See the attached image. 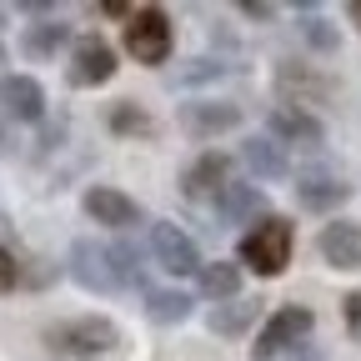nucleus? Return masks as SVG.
I'll use <instances>...</instances> for the list:
<instances>
[{
	"label": "nucleus",
	"instance_id": "f257e3e1",
	"mask_svg": "<svg viewBox=\"0 0 361 361\" xmlns=\"http://www.w3.org/2000/svg\"><path fill=\"white\" fill-rule=\"evenodd\" d=\"M121 346V326L111 316H75V322L45 326V351L61 361H101Z\"/></svg>",
	"mask_w": 361,
	"mask_h": 361
},
{
	"label": "nucleus",
	"instance_id": "f03ea898",
	"mask_svg": "<svg viewBox=\"0 0 361 361\" xmlns=\"http://www.w3.org/2000/svg\"><path fill=\"white\" fill-rule=\"evenodd\" d=\"M291 246H296L291 221H281V216H261L256 231L241 236V266L271 281V276H281V271L291 266Z\"/></svg>",
	"mask_w": 361,
	"mask_h": 361
},
{
	"label": "nucleus",
	"instance_id": "7ed1b4c3",
	"mask_svg": "<svg viewBox=\"0 0 361 361\" xmlns=\"http://www.w3.org/2000/svg\"><path fill=\"white\" fill-rule=\"evenodd\" d=\"M171 45H176V35H171L166 11H156V6L130 11V20H126V51L141 66H166L171 61Z\"/></svg>",
	"mask_w": 361,
	"mask_h": 361
},
{
	"label": "nucleus",
	"instance_id": "20e7f679",
	"mask_svg": "<svg viewBox=\"0 0 361 361\" xmlns=\"http://www.w3.org/2000/svg\"><path fill=\"white\" fill-rule=\"evenodd\" d=\"M311 326H316V316H311V306H296V301L276 306V311H271V322H266V326L256 331L251 361H271L276 351H286V346L306 341V336H311Z\"/></svg>",
	"mask_w": 361,
	"mask_h": 361
},
{
	"label": "nucleus",
	"instance_id": "39448f33",
	"mask_svg": "<svg viewBox=\"0 0 361 361\" xmlns=\"http://www.w3.org/2000/svg\"><path fill=\"white\" fill-rule=\"evenodd\" d=\"M111 75H116V51H111L106 35H80V40H71V71H66V80H71L75 90H96V85H106Z\"/></svg>",
	"mask_w": 361,
	"mask_h": 361
},
{
	"label": "nucleus",
	"instance_id": "423d86ee",
	"mask_svg": "<svg viewBox=\"0 0 361 361\" xmlns=\"http://www.w3.org/2000/svg\"><path fill=\"white\" fill-rule=\"evenodd\" d=\"M151 251H156L161 271H171V276H196V271H201L196 241L180 231L176 221H156V226H151Z\"/></svg>",
	"mask_w": 361,
	"mask_h": 361
},
{
	"label": "nucleus",
	"instance_id": "0eeeda50",
	"mask_svg": "<svg viewBox=\"0 0 361 361\" xmlns=\"http://www.w3.org/2000/svg\"><path fill=\"white\" fill-rule=\"evenodd\" d=\"M71 276L85 286V291H116L121 281H116V266H111V246H101V241H90V236H80L75 246H71Z\"/></svg>",
	"mask_w": 361,
	"mask_h": 361
},
{
	"label": "nucleus",
	"instance_id": "6e6552de",
	"mask_svg": "<svg viewBox=\"0 0 361 361\" xmlns=\"http://www.w3.org/2000/svg\"><path fill=\"white\" fill-rule=\"evenodd\" d=\"M241 126V106L231 101H186L180 106V130L191 141H216L221 130H236Z\"/></svg>",
	"mask_w": 361,
	"mask_h": 361
},
{
	"label": "nucleus",
	"instance_id": "1a4fd4ad",
	"mask_svg": "<svg viewBox=\"0 0 361 361\" xmlns=\"http://www.w3.org/2000/svg\"><path fill=\"white\" fill-rule=\"evenodd\" d=\"M266 126H271V141H276V146L322 151V141H326V126L316 121V116H306V111H286V106H271Z\"/></svg>",
	"mask_w": 361,
	"mask_h": 361
},
{
	"label": "nucleus",
	"instance_id": "9d476101",
	"mask_svg": "<svg viewBox=\"0 0 361 361\" xmlns=\"http://www.w3.org/2000/svg\"><path fill=\"white\" fill-rule=\"evenodd\" d=\"M0 116L20 121V126L45 121V90H40V80H30V75H0Z\"/></svg>",
	"mask_w": 361,
	"mask_h": 361
},
{
	"label": "nucleus",
	"instance_id": "9b49d317",
	"mask_svg": "<svg viewBox=\"0 0 361 361\" xmlns=\"http://www.w3.org/2000/svg\"><path fill=\"white\" fill-rule=\"evenodd\" d=\"M276 90H281V101H286V111L296 106H322L326 96H331V80L326 75H311L306 66H296V61H281L276 66Z\"/></svg>",
	"mask_w": 361,
	"mask_h": 361
},
{
	"label": "nucleus",
	"instance_id": "f8f14e48",
	"mask_svg": "<svg viewBox=\"0 0 361 361\" xmlns=\"http://www.w3.org/2000/svg\"><path fill=\"white\" fill-rule=\"evenodd\" d=\"M256 216H266V196L251 180H226L216 191V221L221 226H251Z\"/></svg>",
	"mask_w": 361,
	"mask_h": 361
},
{
	"label": "nucleus",
	"instance_id": "ddd939ff",
	"mask_svg": "<svg viewBox=\"0 0 361 361\" xmlns=\"http://www.w3.org/2000/svg\"><path fill=\"white\" fill-rule=\"evenodd\" d=\"M346 196H351V186H346V180H336L331 171H296V201H301L306 211L326 216V211H336Z\"/></svg>",
	"mask_w": 361,
	"mask_h": 361
},
{
	"label": "nucleus",
	"instance_id": "4468645a",
	"mask_svg": "<svg viewBox=\"0 0 361 361\" xmlns=\"http://www.w3.org/2000/svg\"><path fill=\"white\" fill-rule=\"evenodd\" d=\"M80 206H85V216L96 226H116V231H126V226L141 221V206H135L130 196H121V191H111V186H90L80 196Z\"/></svg>",
	"mask_w": 361,
	"mask_h": 361
},
{
	"label": "nucleus",
	"instance_id": "2eb2a0df",
	"mask_svg": "<svg viewBox=\"0 0 361 361\" xmlns=\"http://www.w3.org/2000/svg\"><path fill=\"white\" fill-rule=\"evenodd\" d=\"M322 256H326V266H336V271H356L361 266V221H331V226H322Z\"/></svg>",
	"mask_w": 361,
	"mask_h": 361
},
{
	"label": "nucleus",
	"instance_id": "dca6fc26",
	"mask_svg": "<svg viewBox=\"0 0 361 361\" xmlns=\"http://www.w3.org/2000/svg\"><path fill=\"white\" fill-rule=\"evenodd\" d=\"M231 180V156H221V151H206L186 176H180V191H186V201H216V191Z\"/></svg>",
	"mask_w": 361,
	"mask_h": 361
},
{
	"label": "nucleus",
	"instance_id": "f3484780",
	"mask_svg": "<svg viewBox=\"0 0 361 361\" xmlns=\"http://www.w3.org/2000/svg\"><path fill=\"white\" fill-rule=\"evenodd\" d=\"M241 161L256 171V180H281V176H291V166H286V151L271 141V135H251V141L241 146Z\"/></svg>",
	"mask_w": 361,
	"mask_h": 361
},
{
	"label": "nucleus",
	"instance_id": "a211bd4d",
	"mask_svg": "<svg viewBox=\"0 0 361 361\" xmlns=\"http://www.w3.org/2000/svg\"><path fill=\"white\" fill-rule=\"evenodd\" d=\"M66 45H71L66 20H40V25H25V35H20V51L30 61H56V51H66Z\"/></svg>",
	"mask_w": 361,
	"mask_h": 361
},
{
	"label": "nucleus",
	"instance_id": "6ab92c4d",
	"mask_svg": "<svg viewBox=\"0 0 361 361\" xmlns=\"http://www.w3.org/2000/svg\"><path fill=\"white\" fill-rule=\"evenodd\" d=\"M256 316H261V301H231V306H216L206 316V326H211V336H241L256 326Z\"/></svg>",
	"mask_w": 361,
	"mask_h": 361
},
{
	"label": "nucleus",
	"instance_id": "aec40b11",
	"mask_svg": "<svg viewBox=\"0 0 361 361\" xmlns=\"http://www.w3.org/2000/svg\"><path fill=\"white\" fill-rule=\"evenodd\" d=\"M146 311H151V322H161V326H180L196 311V296L161 286V291H146Z\"/></svg>",
	"mask_w": 361,
	"mask_h": 361
},
{
	"label": "nucleus",
	"instance_id": "412c9836",
	"mask_svg": "<svg viewBox=\"0 0 361 361\" xmlns=\"http://www.w3.org/2000/svg\"><path fill=\"white\" fill-rule=\"evenodd\" d=\"M196 281H201V296H211V301H226V296H236L241 291V266H231V261H201V271H196Z\"/></svg>",
	"mask_w": 361,
	"mask_h": 361
},
{
	"label": "nucleus",
	"instance_id": "4be33fe9",
	"mask_svg": "<svg viewBox=\"0 0 361 361\" xmlns=\"http://www.w3.org/2000/svg\"><path fill=\"white\" fill-rule=\"evenodd\" d=\"M111 130H116V135H146V141H151V135H156V121L135 106V101H116V106H111Z\"/></svg>",
	"mask_w": 361,
	"mask_h": 361
},
{
	"label": "nucleus",
	"instance_id": "5701e85b",
	"mask_svg": "<svg viewBox=\"0 0 361 361\" xmlns=\"http://www.w3.org/2000/svg\"><path fill=\"white\" fill-rule=\"evenodd\" d=\"M111 266H116L121 286H146V266H141V246H135V241L111 246Z\"/></svg>",
	"mask_w": 361,
	"mask_h": 361
},
{
	"label": "nucleus",
	"instance_id": "b1692460",
	"mask_svg": "<svg viewBox=\"0 0 361 361\" xmlns=\"http://www.w3.org/2000/svg\"><path fill=\"white\" fill-rule=\"evenodd\" d=\"M301 35H306V45H316L322 56H336V45H341L336 25H331V20H322V16H306V20H301Z\"/></svg>",
	"mask_w": 361,
	"mask_h": 361
},
{
	"label": "nucleus",
	"instance_id": "393cba45",
	"mask_svg": "<svg viewBox=\"0 0 361 361\" xmlns=\"http://www.w3.org/2000/svg\"><path fill=\"white\" fill-rule=\"evenodd\" d=\"M221 75H226V66H221V61H191L176 80H180V85H196V80H221Z\"/></svg>",
	"mask_w": 361,
	"mask_h": 361
},
{
	"label": "nucleus",
	"instance_id": "a878e982",
	"mask_svg": "<svg viewBox=\"0 0 361 361\" xmlns=\"http://www.w3.org/2000/svg\"><path fill=\"white\" fill-rule=\"evenodd\" d=\"M20 281V266H16V251H6V246H0V296H6L11 286Z\"/></svg>",
	"mask_w": 361,
	"mask_h": 361
},
{
	"label": "nucleus",
	"instance_id": "bb28decb",
	"mask_svg": "<svg viewBox=\"0 0 361 361\" xmlns=\"http://www.w3.org/2000/svg\"><path fill=\"white\" fill-rule=\"evenodd\" d=\"M341 311H346V331H351V336L361 341V291H346Z\"/></svg>",
	"mask_w": 361,
	"mask_h": 361
},
{
	"label": "nucleus",
	"instance_id": "cd10ccee",
	"mask_svg": "<svg viewBox=\"0 0 361 361\" xmlns=\"http://www.w3.org/2000/svg\"><path fill=\"white\" fill-rule=\"evenodd\" d=\"M241 16H246V20H271V16H276V6H266V0H241Z\"/></svg>",
	"mask_w": 361,
	"mask_h": 361
},
{
	"label": "nucleus",
	"instance_id": "c85d7f7f",
	"mask_svg": "<svg viewBox=\"0 0 361 361\" xmlns=\"http://www.w3.org/2000/svg\"><path fill=\"white\" fill-rule=\"evenodd\" d=\"M96 11H101V16H111V20H130V6H126V0H101Z\"/></svg>",
	"mask_w": 361,
	"mask_h": 361
},
{
	"label": "nucleus",
	"instance_id": "c756f323",
	"mask_svg": "<svg viewBox=\"0 0 361 361\" xmlns=\"http://www.w3.org/2000/svg\"><path fill=\"white\" fill-rule=\"evenodd\" d=\"M346 20H351V25L361 30V0H351V6H346Z\"/></svg>",
	"mask_w": 361,
	"mask_h": 361
},
{
	"label": "nucleus",
	"instance_id": "7c9ffc66",
	"mask_svg": "<svg viewBox=\"0 0 361 361\" xmlns=\"http://www.w3.org/2000/svg\"><path fill=\"white\" fill-rule=\"evenodd\" d=\"M0 151H11V135H6V126H0Z\"/></svg>",
	"mask_w": 361,
	"mask_h": 361
},
{
	"label": "nucleus",
	"instance_id": "2f4dec72",
	"mask_svg": "<svg viewBox=\"0 0 361 361\" xmlns=\"http://www.w3.org/2000/svg\"><path fill=\"white\" fill-rule=\"evenodd\" d=\"M301 361H322V356H316V351H306V356H301Z\"/></svg>",
	"mask_w": 361,
	"mask_h": 361
},
{
	"label": "nucleus",
	"instance_id": "473e14b6",
	"mask_svg": "<svg viewBox=\"0 0 361 361\" xmlns=\"http://www.w3.org/2000/svg\"><path fill=\"white\" fill-rule=\"evenodd\" d=\"M0 66H6V51H0Z\"/></svg>",
	"mask_w": 361,
	"mask_h": 361
}]
</instances>
